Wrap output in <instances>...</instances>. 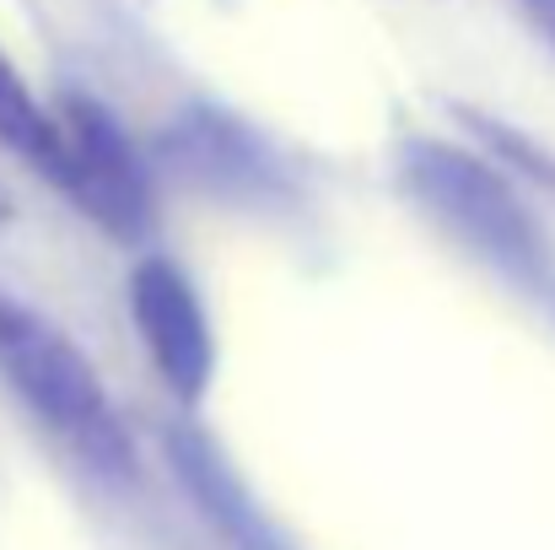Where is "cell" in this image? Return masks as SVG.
Masks as SVG:
<instances>
[{"instance_id": "cell-6", "label": "cell", "mask_w": 555, "mask_h": 550, "mask_svg": "<svg viewBox=\"0 0 555 550\" xmlns=\"http://www.w3.org/2000/svg\"><path fill=\"white\" fill-rule=\"evenodd\" d=\"M518 5H524V16L551 38V49H555V0H518Z\"/></svg>"}, {"instance_id": "cell-2", "label": "cell", "mask_w": 555, "mask_h": 550, "mask_svg": "<svg viewBox=\"0 0 555 550\" xmlns=\"http://www.w3.org/2000/svg\"><path fill=\"white\" fill-rule=\"evenodd\" d=\"M404 183L426 205V216L448 238H459L475 259H486L507 281H545L540 227L529 221V210L518 205V194L491 163L459 146H442V141H410Z\"/></svg>"}, {"instance_id": "cell-3", "label": "cell", "mask_w": 555, "mask_h": 550, "mask_svg": "<svg viewBox=\"0 0 555 550\" xmlns=\"http://www.w3.org/2000/svg\"><path fill=\"white\" fill-rule=\"evenodd\" d=\"M54 114V152L43 179L60 183L98 227L135 238L152 221V179L125 141L119 119L98 108L92 98H65Z\"/></svg>"}, {"instance_id": "cell-1", "label": "cell", "mask_w": 555, "mask_h": 550, "mask_svg": "<svg viewBox=\"0 0 555 550\" xmlns=\"http://www.w3.org/2000/svg\"><path fill=\"white\" fill-rule=\"evenodd\" d=\"M0 372L22 394V405L54 437H65L92 470H103V475L135 470L130 432H125L114 399L103 394V378L81 357V346H70L49 319H38L33 308H16L5 297H0Z\"/></svg>"}, {"instance_id": "cell-4", "label": "cell", "mask_w": 555, "mask_h": 550, "mask_svg": "<svg viewBox=\"0 0 555 550\" xmlns=\"http://www.w3.org/2000/svg\"><path fill=\"white\" fill-rule=\"evenodd\" d=\"M130 314L163 383L179 399H199L216 367V341L194 281L168 259H141L130 276Z\"/></svg>"}, {"instance_id": "cell-5", "label": "cell", "mask_w": 555, "mask_h": 550, "mask_svg": "<svg viewBox=\"0 0 555 550\" xmlns=\"http://www.w3.org/2000/svg\"><path fill=\"white\" fill-rule=\"evenodd\" d=\"M0 146L38 174L49 168V152H54V114L33 98V87L5 54H0Z\"/></svg>"}]
</instances>
